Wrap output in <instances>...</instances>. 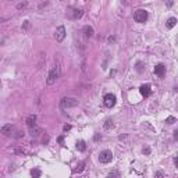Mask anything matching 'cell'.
<instances>
[{"label":"cell","instance_id":"obj_1","mask_svg":"<svg viewBox=\"0 0 178 178\" xmlns=\"http://www.w3.org/2000/svg\"><path fill=\"white\" fill-rule=\"evenodd\" d=\"M58 77H60V67H58V66H54L52 70H50V72L47 74L46 83H47V85H53V83L57 81Z\"/></svg>","mask_w":178,"mask_h":178},{"label":"cell","instance_id":"obj_2","mask_svg":"<svg viewBox=\"0 0 178 178\" xmlns=\"http://www.w3.org/2000/svg\"><path fill=\"white\" fill-rule=\"evenodd\" d=\"M77 105H78V100H77V99H74V97H64V99H61V102H60V107L61 108L74 107Z\"/></svg>","mask_w":178,"mask_h":178},{"label":"cell","instance_id":"obj_3","mask_svg":"<svg viewBox=\"0 0 178 178\" xmlns=\"http://www.w3.org/2000/svg\"><path fill=\"white\" fill-rule=\"evenodd\" d=\"M116 102H117V99L113 93H107V95H105V97H103V103H105V106L108 107V108H111L114 106Z\"/></svg>","mask_w":178,"mask_h":178},{"label":"cell","instance_id":"obj_4","mask_svg":"<svg viewBox=\"0 0 178 178\" xmlns=\"http://www.w3.org/2000/svg\"><path fill=\"white\" fill-rule=\"evenodd\" d=\"M134 18H135L136 22H145L147 19V11L146 10H136L135 14H134Z\"/></svg>","mask_w":178,"mask_h":178},{"label":"cell","instance_id":"obj_5","mask_svg":"<svg viewBox=\"0 0 178 178\" xmlns=\"http://www.w3.org/2000/svg\"><path fill=\"white\" fill-rule=\"evenodd\" d=\"M99 160H100L102 163H110L113 160V153L110 150H103L100 152V155H99Z\"/></svg>","mask_w":178,"mask_h":178},{"label":"cell","instance_id":"obj_6","mask_svg":"<svg viewBox=\"0 0 178 178\" xmlns=\"http://www.w3.org/2000/svg\"><path fill=\"white\" fill-rule=\"evenodd\" d=\"M54 38H56L57 42H63V39L66 38V28L63 25H60L56 29V33H54Z\"/></svg>","mask_w":178,"mask_h":178},{"label":"cell","instance_id":"obj_7","mask_svg":"<svg viewBox=\"0 0 178 178\" xmlns=\"http://www.w3.org/2000/svg\"><path fill=\"white\" fill-rule=\"evenodd\" d=\"M139 91H141V93H142V96L147 97V96H150V93H152V88H150L149 83H145V85H142V86L139 88Z\"/></svg>","mask_w":178,"mask_h":178},{"label":"cell","instance_id":"obj_8","mask_svg":"<svg viewBox=\"0 0 178 178\" xmlns=\"http://www.w3.org/2000/svg\"><path fill=\"white\" fill-rule=\"evenodd\" d=\"M164 72H166V67L163 66V64H157V66L155 67V74H156V75L163 77V75H164Z\"/></svg>","mask_w":178,"mask_h":178},{"label":"cell","instance_id":"obj_9","mask_svg":"<svg viewBox=\"0 0 178 178\" xmlns=\"http://www.w3.org/2000/svg\"><path fill=\"white\" fill-rule=\"evenodd\" d=\"M82 32H83V36H85V38H91V36H93V28L89 27V25L83 27Z\"/></svg>","mask_w":178,"mask_h":178},{"label":"cell","instance_id":"obj_10","mask_svg":"<svg viewBox=\"0 0 178 178\" xmlns=\"http://www.w3.org/2000/svg\"><path fill=\"white\" fill-rule=\"evenodd\" d=\"M72 14H70V18H74V19H77V18H80V17H82V14H83V11L82 10H72L71 11Z\"/></svg>","mask_w":178,"mask_h":178},{"label":"cell","instance_id":"obj_11","mask_svg":"<svg viewBox=\"0 0 178 178\" xmlns=\"http://www.w3.org/2000/svg\"><path fill=\"white\" fill-rule=\"evenodd\" d=\"M27 125L31 128V127H33V125H36V116H29L28 118H27Z\"/></svg>","mask_w":178,"mask_h":178},{"label":"cell","instance_id":"obj_12","mask_svg":"<svg viewBox=\"0 0 178 178\" xmlns=\"http://www.w3.org/2000/svg\"><path fill=\"white\" fill-rule=\"evenodd\" d=\"M29 131H31V135L32 136H39V134H41V128H39L38 125H33V127H31L29 128Z\"/></svg>","mask_w":178,"mask_h":178},{"label":"cell","instance_id":"obj_13","mask_svg":"<svg viewBox=\"0 0 178 178\" xmlns=\"http://www.w3.org/2000/svg\"><path fill=\"white\" fill-rule=\"evenodd\" d=\"M11 131H13V125L11 124H6L2 128V134H4V135H10Z\"/></svg>","mask_w":178,"mask_h":178},{"label":"cell","instance_id":"obj_14","mask_svg":"<svg viewBox=\"0 0 178 178\" xmlns=\"http://www.w3.org/2000/svg\"><path fill=\"white\" fill-rule=\"evenodd\" d=\"M175 24H177V18H174V17H171V18H169V21H167V28H174L175 27Z\"/></svg>","mask_w":178,"mask_h":178},{"label":"cell","instance_id":"obj_15","mask_svg":"<svg viewBox=\"0 0 178 178\" xmlns=\"http://www.w3.org/2000/svg\"><path fill=\"white\" fill-rule=\"evenodd\" d=\"M77 149L80 150V152H85V149H86V143L83 142V141H80L77 143Z\"/></svg>","mask_w":178,"mask_h":178},{"label":"cell","instance_id":"obj_16","mask_svg":"<svg viewBox=\"0 0 178 178\" xmlns=\"http://www.w3.org/2000/svg\"><path fill=\"white\" fill-rule=\"evenodd\" d=\"M83 167H85V163H83V161H81V163H80V164H78V166H77V169H75V170H74V172H82V170H83Z\"/></svg>","mask_w":178,"mask_h":178},{"label":"cell","instance_id":"obj_17","mask_svg":"<svg viewBox=\"0 0 178 178\" xmlns=\"http://www.w3.org/2000/svg\"><path fill=\"white\" fill-rule=\"evenodd\" d=\"M41 174H42L41 170H32V171H31V175H32V177H35V178L41 177Z\"/></svg>","mask_w":178,"mask_h":178},{"label":"cell","instance_id":"obj_18","mask_svg":"<svg viewBox=\"0 0 178 178\" xmlns=\"http://www.w3.org/2000/svg\"><path fill=\"white\" fill-rule=\"evenodd\" d=\"M175 121H177V118H175V117H172V116H170L169 118H167V124H174Z\"/></svg>","mask_w":178,"mask_h":178},{"label":"cell","instance_id":"obj_19","mask_svg":"<svg viewBox=\"0 0 178 178\" xmlns=\"http://www.w3.org/2000/svg\"><path fill=\"white\" fill-rule=\"evenodd\" d=\"M110 127H113V121H111V120H106V122H105V128H106V130H108Z\"/></svg>","mask_w":178,"mask_h":178},{"label":"cell","instance_id":"obj_20","mask_svg":"<svg viewBox=\"0 0 178 178\" xmlns=\"http://www.w3.org/2000/svg\"><path fill=\"white\" fill-rule=\"evenodd\" d=\"M27 4H28L27 2H24V3H19L18 6H17V8H18V10H21V8H24V7H27Z\"/></svg>","mask_w":178,"mask_h":178},{"label":"cell","instance_id":"obj_21","mask_svg":"<svg viewBox=\"0 0 178 178\" xmlns=\"http://www.w3.org/2000/svg\"><path fill=\"white\" fill-rule=\"evenodd\" d=\"M70 130H71V125H64V128H63L64 132H67V131H70Z\"/></svg>","mask_w":178,"mask_h":178},{"label":"cell","instance_id":"obj_22","mask_svg":"<svg viewBox=\"0 0 178 178\" xmlns=\"http://www.w3.org/2000/svg\"><path fill=\"white\" fill-rule=\"evenodd\" d=\"M24 135H25V134H24V132L18 131V132H17V135H16V138H21V136H24Z\"/></svg>","mask_w":178,"mask_h":178},{"label":"cell","instance_id":"obj_23","mask_svg":"<svg viewBox=\"0 0 178 178\" xmlns=\"http://www.w3.org/2000/svg\"><path fill=\"white\" fill-rule=\"evenodd\" d=\"M29 27V21H25V22H24V27H22V29H27Z\"/></svg>","mask_w":178,"mask_h":178},{"label":"cell","instance_id":"obj_24","mask_svg":"<svg viewBox=\"0 0 178 178\" xmlns=\"http://www.w3.org/2000/svg\"><path fill=\"white\" fill-rule=\"evenodd\" d=\"M143 153H146V155H149V153H150V149H149V147H146V149H143Z\"/></svg>","mask_w":178,"mask_h":178},{"label":"cell","instance_id":"obj_25","mask_svg":"<svg viewBox=\"0 0 178 178\" xmlns=\"http://www.w3.org/2000/svg\"><path fill=\"white\" fill-rule=\"evenodd\" d=\"M174 138H175V139L178 138V131H174Z\"/></svg>","mask_w":178,"mask_h":178},{"label":"cell","instance_id":"obj_26","mask_svg":"<svg viewBox=\"0 0 178 178\" xmlns=\"http://www.w3.org/2000/svg\"><path fill=\"white\" fill-rule=\"evenodd\" d=\"M100 139V135H95V141H99Z\"/></svg>","mask_w":178,"mask_h":178},{"label":"cell","instance_id":"obj_27","mask_svg":"<svg viewBox=\"0 0 178 178\" xmlns=\"http://www.w3.org/2000/svg\"><path fill=\"white\" fill-rule=\"evenodd\" d=\"M63 141H64V138H63V136L58 138V142H60V143H63Z\"/></svg>","mask_w":178,"mask_h":178},{"label":"cell","instance_id":"obj_28","mask_svg":"<svg viewBox=\"0 0 178 178\" xmlns=\"http://www.w3.org/2000/svg\"><path fill=\"white\" fill-rule=\"evenodd\" d=\"M164 2H167V0H164Z\"/></svg>","mask_w":178,"mask_h":178}]
</instances>
